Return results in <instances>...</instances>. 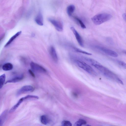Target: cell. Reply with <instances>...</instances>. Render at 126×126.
<instances>
[{
    "mask_svg": "<svg viewBox=\"0 0 126 126\" xmlns=\"http://www.w3.org/2000/svg\"><path fill=\"white\" fill-rule=\"evenodd\" d=\"M30 74L34 77H35V75L33 72L31 70H28Z\"/></svg>",
    "mask_w": 126,
    "mask_h": 126,
    "instance_id": "obj_27",
    "label": "cell"
},
{
    "mask_svg": "<svg viewBox=\"0 0 126 126\" xmlns=\"http://www.w3.org/2000/svg\"><path fill=\"white\" fill-rule=\"evenodd\" d=\"M6 76L5 74H3L0 76V85L2 88L5 81Z\"/></svg>",
    "mask_w": 126,
    "mask_h": 126,
    "instance_id": "obj_21",
    "label": "cell"
},
{
    "mask_svg": "<svg viewBox=\"0 0 126 126\" xmlns=\"http://www.w3.org/2000/svg\"><path fill=\"white\" fill-rule=\"evenodd\" d=\"M0 67H1V65H0Z\"/></svg>",
    "mask_w": 126,
    "mask_h": 126,
    "instance_id": "obj_30",
    "label": "cell"
},
{
    "mask_svg": "<svg viewBox=\"0 0 126 126\" xmlns=\"http://www.w3.org/2000/svg\"><path fill=\"white\" fill-rule=\"evenodd\" d=\"M48 21L54 26L56 29L59 32H62L63 29V25L60 21L51 18H49Z\"/></svg>",
    "mask_w": 126,
    "mask_h": 126,
    "instance_id": "obj_5",
    "label": "cell"
},
{
    "mask_svg": "<svg viewBox=\"0 0 126 126\" xmlns=\"http://www.w3.org/2000/svg\"><path fill=\"white\" fill-rule=\"evenodd\" d=\"M71 30L75 36V37L78 44L82 47H84V44L83 40L77 31L73 27L71 28Z\"/></svg>",
    "mask_w": 126,
    "mask_h": 126,
    "instance_id": "obj_7",
    "label": "cell"
},
{
    "mask_svg": "<svg viewBox=\"0 0 126 126\" xmlns=\"http://www.w3.org/2000/svg\"><path fill=\"white\" fill-rule=\"evenodd\" d=\"M2 88L1 87L0 85V89H1V88Z\"/></svg>",
    "mask_w": 126,
    "mask_h": 126,
    "instance_id": "obj_29",
    "label": "cell"
},
{
    "mask_svg": "<svg viewBox=\"0 0 126 126\" xmlns=\"http://www.w3.org/2000/svg\"><path fill=\"white\" fill-rule=\"evenodd\" d=\"M50 52L51 56L54 61L56 62L58 61V57L55 48L51 46L50 49Z\"/></svg>",
    "mask_w": 126,
    "mask_h": 126,
    "instance_id": "obj_8",
    "label": "cell"
},
{
    "mask_svg": "<svg viewBox=\"0 0 126 126\" xmlns=\"http://www.w3.org/2000/svg\"><path fill=\"white\" fill-rule=\"evenodd\" d=\"M86 122L84 120L80 119L78 121L76 122L74 126H80L86 124Z\"/></svg>",
    "mask_w": 126,
    "mask_h": 126,
    "instance_id": "obj_19",
    "label": "cell"
},
{
    "mask_svg": "<svg viewBox=\"0 0 126 126\" xmlns=\"http://www.w3.org/2000/svg\"><path fill=\"white\" fill-rule=\"evenodd\" d=\"M22 33L21 31L19 32L16 34L14 35L10 39L8 42L5 44V47H7L17 37L20 35Z\"/></svg>",
    "mask_w": 126,
    "mask_h": 126,
    "instance_id": "obj_12",
    "label": "cell"
},
{
    "mask_svg": "<svg viewBox=\"0 0 126 126\" xmlns=\"http://www.w3.org/2000/svg\"><path fill=\"white\" fill-rule=\"evenodd\" d=\"M73 48L75 51L77 52L82 53L88 55H92V54L91 53L83 51L76 47H73Z\"/></svg>",
    "mask_w": 126,
    "mask_h": 126,
    "instance_id": "obj_20",
    "label": "cell"
},
{
    "mask_svg": "<svg viewBox=\"0 0 126 126\" xmlns=\"http://www.w3.org/2000/svg\"><path fill=\"white\" fill-rule=\"evenodd\" d=\"M34 88L30 85H25L22 87L19 90V93L32 91L34 90Z\"/></svg>",
    "mask_w": 126,
    "mask_h": 126,
    "instance_id": "obj_10",
    "label": "cell"
},
{
    "mask_svg": "<svg viewBox=\"0 0 126 126\" xmlns=\"http://www.w3.org/2000/svg\"><path fill=\"white\" fill-rule=\"evenodd\" d=\"M95 47L96 48L110 56L115 57H116L118 56V54L116 52L109 49L98 46H96Z\"/></svg>",
    "mask_w": 126,
    "mask_h": 126,
    "instance_id": "obj_4",
    "label": "cell"
},
{
    "mask_svg": "<svg viewBox=\"0 0 126 126\" xmlns=\"http://www.w3.org/2000/svg\"><path fill=\"white\" fill-rule=\"evenodd\" d=\"M112 17L110 14L104 13L94 16L92 18L91 20L94 24L99 25L110 20Z\"/></svg>",
    "mask_w": 126,
    "mask_h": 126,
    "instance_id": "obj_2",
    "label": "cell"
},
{
    "mask_svg": "<svg viewBox=\"0 0 126 126\" xmlns=\"http://www.w3.org/2000/svg\"><path fill=\"white\" fill-rule=\"evenodd\" d=\"M35 21L36 23L40 26L43 25V16L42 13L40 12L35 19Z\"/></svg>",
    "mask_w": 126,
    "mask_h": 126,
    "instance_id": "obj_9",
    "label": "cell"
},
{
    "mask_svg": "<svg viewBox=\"0 0 126 126\" xmlns=\"http://www.w3.org/2000/svg\"><path fill=\"white\" fill-rule=\"evenodd\" d=\"M13 68V66L12 64L9 63L5 64L2 67L3 70L5 71L11 70Z\"/></svg>",
    "mask_w": 126,
    "mask_h": 126,
    "instance_id": "obj_14",
    "label": "cell"
},
{
    "mask_svg": "<svg viewBox=\"0 0 126 126\" xmlns=\"http://www.w3.org/2000/svg\"><path fill=\"white\" fill-rule=\"evenodd\" d=\"M23 98L24 100L31 98L36 99H38L39 98V97L38 96L32 95H28Z\"/></svg>",
    "mask_w": 126,
    "mask_h": 126,
    "instance_id": "obj_24",
    "label": "cell"
},
{
    "mask_svg": "<svg viewBox=\"0 0 126 126\" xmlns=\"http://www.w3.org/2000/svg\"><path fill=\"white\" fill-rule=\"evenodd\" d=\"M74 18L75 20L79 23L81 27L83 29L86 28V26L82 21L79 18L76 17H74Z\"/></svg>",
    "mask_w": 126,
    "mask_h": 126,
    "instance_id": "obj_22",
    "label": "cell"
},
{
    "mask_svg": "<svg viewBox=\"0 0 126 126\" xmlns=\"http://www.w3.org/2000/svg\"><path fill=\"white\" fill-rule=\"evenodd\" d=\"M24 100L23 97L21 99L17 104L10 109V112L12 113L18 107Z\"/></svg>",
    "mask_w": 126,
    "mask_h": 126,
    "instance_id": "obj_16",
    "label": "cell"
},
{
    "mask_svg": "<svg viewBox=\"0 0 126 126\" xmlns=\"http://www.w3.org/2000/svg\"><path fill=\"white\" fill-rule=\"evenodd\" d=\"M123 17L124 19L126 21V15L125 14H124L123 15Z\"/></svg>",
    "mask_w": 126,
    "mask_h": 126,
    "instance_id": "obj_28",
    "label": "cell"
},
{
    "mask_svg": "<svg viewBox=\"0 0 126 126\" xmlns=\"http://www.w3.org/2000/svg\"><path fill=\"white\" fill-rule=\"evenodd\" d=\"M8 111L6 110L4 111L0 116V126H2L4 122L7 117Z\"/></svg>",
    "mask_w": 126,
    "mask_h": 126,
    "instance_id": "obj_11",
    "label": "cell"
},
{
    "mask_svg": "<svg viewBox=\"0 0 126 126\" xmlns=\"http://www.w3.org/2000/svg\"><path fill=\"white\" fill-rule=\"evenodd\" d=\"M23 78V75H21L15 77L11 80L7 81L6 84L8 83H15L18 82L21 80Z\"/></svg>",
    "mask_w": 126,
    "mask_h": 126,
    "instance_id": "obj_13",
    "label": "cell"
},
{
    "mask_svg": "<svg viewBox=\"0 0 126 126\" xmlns=\"http://www.w3.org/2000/svg\"><path fill=\"white\" fill-rule=\"evenodd\" d=\"M76 62L79 67L90 74L94 76L97 75V74L96 72L86 63L79 60H76Z\"/></svg>",
    "mask_w": 126,
    "mask_h": 126,
    "instance_id": "obj_3",
    "label": "cell"
},
{
    "mask_svg": "<svg viewBox=\"0 0 126 126\" xmlns=\"http://www.w3.org/2000/svg\"><path fill=\"white\" fill-rule=\"evenodd\" d=\"M118 65L121 67L126 69V63L122 61H118Z\"/></svg>",
    "mask_w": 126,
    "mask_h": 126,
    "instance_id": "obj_25",
    "label": "cell"
},
{
    "mask_svg": "<svg viewBox=\"0 0 126 126\" xmlns=\"http://www.w3.org/2000/svg\"><path fill=\"white\" fill-rule=\"evenodd\" d=\"M62 126H72V124L69 121H64L62 122Z\"/></svg>",
    "mask_w": 126,
    "mask_h": 126,
    "instance_id": "obj_23",
    "label": "cell"
},
{
    "mask_svg": "<svg viewBox=\"0 0 126 126\" xmlns=\"http://www.w3.org/2000/svg\"><path fill=\"white\" fill-rule=\"evenodd\" d=\"M107 42L110 44H112L113 43V41L112 40L111 38H108L106 40Z\"/></svg>",
    "mask_w": 126,
    "mask_h": 126,
    "instance_id": "obj_26",
    "label": "cell"
},
{
    "mask_svg": "<svg viewBox=\"0 0 126 126\" xmlns=\"http://www.w3.org/2000/svg\"><path fill=\"white\" fill-rule=\"evenodd\" d=\"M75 10V7L73 5H70L67 8V12L68 15L71 16Z\"/></svg>",
    "mask_w": 126,
    "mask_h": 126,
    "instance_id": "obj_17",
    "label": "cell"
},
{
    "mask_svg": "<svg viewBox=\"0 0 126 126\" xmlns=\"http://www.w3.org/2000/svg\"><path fill=\"white\" fill-rule=\"evenodd\" d=\"M87 62L89 63L92 65L93 66L94 65L97 64L99 63L96 60H94L91 58L84 57L83 58Z\"/></svg>",
    "mask_w": 126,
    "mask_h": 126,
    "instance_id": "obj_18",
    "label": "cell"
},
{
    "mask_svg": "<svg viewBox=\"0 0 126 126\" xmlns=\"http://www.w3.org/2000/svg\"><path fill=\"white\" fill-rule=\"evenodd\" d=\"M40 120L41 123L45 125L48 124L50 122L49 119L45 115L42 116L40 118Z\"/></svg>",
    "mask_w": 126,
    "mask_h": 126,
    "instance_id": "obj_15",
    "label": "cell"
},
{
    "mask_svg": "<svg viewBox=\"0 0 126 126\" xmlns=\"http://www.w3.org/2000/svg\"><path fill=\"white\" fill-rule=\"evenodd\" d=\"M93 66L107 78L121 84H123L122 81L116 74L108 68L101 65L100 63L94 65Z\"/></svg>",
    "mask_w": 126,
    "mask_h": 126,
    "instance_id": "obj_1",
    "label": "cell"
},
{
    "mask_svg": "<svg viewBox=\"0 0 126 126\" xmlns=\"http://www.w3.org/2000/svg\"><path fill=\"white\" fill-rule=\"evenodd\" d=\"M32 69L36 72L42 73H45L46 70L43 67L33 62H32L30 64Z\"/></svg>",
    "mask_w": 126,
    "mask_h": 126,
    "instance_id": "obj_6",
    "label": "cell"
}]
</instances>
